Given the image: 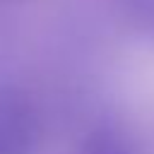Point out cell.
<instances>
[{
    "instance_id": "obj_1",
    "label": "cell",
    "mask_w": 154,
    "mask_h": 154,
    "mask_svg": "<svg viewBox=\"0 0 154 154\" xmlns=\"http://www.w3.org/2000/svg\"><path fill=\"white\" fill-rule=\"evenodd\" d=\"M38 142V118L17 91H0V154H31Z\"/></svg>"
},
{
    "instance_id": "obj_2",
    "label": "cell",
    "mask_w": 154,
    "mask_h": 154,
    "mask_svg": "<svg viewBox=\"0 0 154 154\" xmlns=\"http://www.w3.org/2000/svg\"><path fill=\"white\" fill-rule=\"evenodd\" d=\"M82 154H135V149L120 132L101 128L87 135L82 142Z\"/></svg>"
}]
</instances>
